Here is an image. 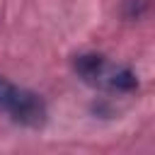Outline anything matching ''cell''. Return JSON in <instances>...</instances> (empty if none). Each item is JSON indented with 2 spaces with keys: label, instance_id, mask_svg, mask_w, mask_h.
Instances as JSON below:
<instances>
[{
  "label": "cell",
  "instance_id": "2",
  "mask_svg": "<svg viewBox=\"0 0 155 155\" xmlns=\"http://www.w3.org/2000/svg\"><path fill=\"white\" fill-rule=\"evenodd\" d=\"M0 109L7 111L22 126H41L46 121V104L31 90L17 87L0 78Z\"/></svg>",
  "mask_w": 155,
  "mask_h": 155
},
{
  "label": "cell",
  "instance_id": "1",
  "mask_svg": "<svg viewBox=\"0 0 155 155\" xmlns=\"http://www.w3.org/2000/svg\"><path fill=\"white\" fill-rule=\"evenodd\" d=\"M75 70L85 82L97 85V87H107V90H116V92H131L138 87L133 70H128L124 65H111L102 56H94V53L78 56Z\"/></svg>",
  "mask_w": 155,
  "mask_h": 155
}]
</instances>
